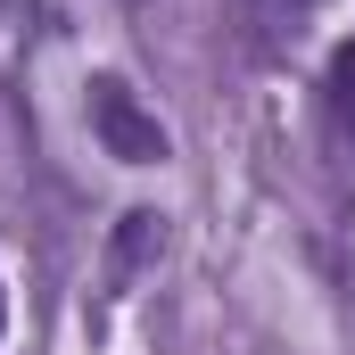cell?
<instances>
[{
    "instance_id": "1",
    "label": "cell",
    "mask_w": 355,
    "mask_h": 355,
    "mask_svg": "<svg viewBox=\"0 0 355 355\" xmlns=\"http://www.w3.org/2000/svg\"><path fill=\"white\" fill-rule=\"evenodd\" d=\"M91 132L107 141V157H124V166H157L166 157V124L132 99V91L116 83V75H99L91 83Z\"/></svg>"
},
{
    "instance_id": "2",
    "label": "cell",
    "mask_w": 355,
    "mask_h": 355,
    "mask_svg": "<svg viewBox=\"0 0 355 355\" xmlns=\"http://www.w3.org/2000/svg\"><path fill=\"white\" fill-rule=\"evenodd\" d=\"M331 116L355 132V42H339V58H331Z\"/></svg>"
},
{
    "instance_id": "3",
    "label": "cell",
    "mask_w": 355,
    "mask_h": 355,
    "mask_svg": "<svg viewBox=\"0 0 355 355\" xmlns=\"http://www.w3.org/2000/svg\"><path fill=\"white\" fill-rule=\"evenodd\" d=\"M157 248V215H124V257H149Z\"/></svg>"
},
{
    "instance_id": "4",
    "label": "cell",
    "mask_w": 355,
    "mask_h": 355,
    "mask_svg": "<svg viewBox=\"0 0 355 355\" xmlns=\"http://www.w3.org/2000/svg\"><path fill=\"white\" fill-rule=\"evenodd\" d=\"M257 8H265V17H289V8H306V0H257Z\"/></svg>"
},
{
    "instance_id": "5",
    "label": "cell",
    "mask_w": 355,
    "mask_h": 355,
    "mask_svg": "<svg viewBox=\"0 0 355 355\" xmlns=\"http://www.w3.org/2000/svg\"><path fill=\"white\" fill-rule=\"evenodd\" d=\"M0 331H8V297H0Z\"/></svg>"
}]
</instances>
